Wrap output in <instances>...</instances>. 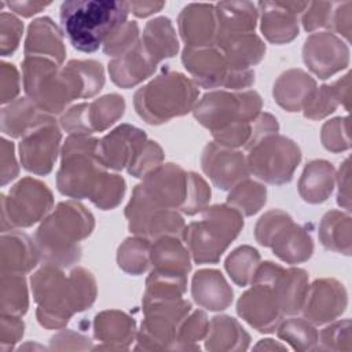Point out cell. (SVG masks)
<instances>
[{
    "label": "cell",
    "mask_w": 352,
    "mask_h": 352,
    "mask_svg": "<svg viewBox=\"0 0 352 352\" xmlns=\"http://www.w3.org/2000/svg\"><path fill=\"white\" fill-rule=\"evenodd\" d=\"M32 289L38 304V322L47 327L63 326L74 312L91 307L96 296L91 272L76 268L66 276L60 267L52 264L43 265L32 276Z\"/></svg>",
    "instance_id": "6da1fadb"
},
{
    "label": "cell",
    "mask_w": 352,
    "mask_h": 352,
    "mask_svg": "<svg viewBox=\"0 0 352 352\" xmlns=\"http://www.w3.org/2000/svg\"><path fill=\"white\" fill-rule=\"evenodd\" d=\"M60 23L70 44L81 52H95L126 22V1L70 0L60 6Z\"/></svg>",
    "instance_id": "7a4b0ae2"
},
{
    "label": "cell",
    "mask_w": 352,
    "mask_h": 352,
    "mask_svg": "<svg viewBox=\"0 0 352 352\" xmlns=\"http://www.w3.org/2000/svg\"><path fill=\"white\" fill-rule=\"evenodd\" d=\"M94 230L92 214L80 204L60 202L36 232V246L45 264L70 267L81 257L78 241Z\"/></svg>",
    "instance_id": "3957f363"
},
{
    "label": "cell",
    "mask_w": 352,
    "mask_h": 352,
    "mask_svg": "<svg viewBox=\"0 0 352 352\" xmlns=\"http://www.w3.org/2000/svg\"><path fill=\"white\" fill-rule=\"evenodd\" d=\"M198 89L186 76L166 70L135 94L138 114L148 124H162L188 113Z\"/></svg>",
    "instance_id": "277c9868"
},
{
    "label": "cell",
    "mask_w": 352,
    "mask_h": 352,
    "mask_svg": "<svg viewBox=\"0 0 352 352\" xmlns=\"http://www.w3.org/2000/svg\"><path fill=\"white\" fill-rule=\"evenodd\" d=\"M98 139L88 135H70L62 148L58 172V190L72 198H92L106 170L98 157Z\"/></svg>",
    "instance_id": "5b68a950"
},
{
    "label": "cell",
    "mask_w": 352,
    "mask_h": 352,
    "mask_svg": "<svg viewBox=\"0 0 352 352\" xmlns=\"http://www.w3.org/2000/svg\"><path fill=\"white\" fill-rule=\"evenodd\" d=\"M243 227L242 213L232 206L206 208L201 221L184 228L183 239L195 263H217Z\"/></svg>",
    "instance_id": "8992f818"
},
{
    "label": "cell",
    "mask_w": 352,
    "mask_h": 352,
    "mask_svg": "<svg viewBox=\"0 0 352 352\" xmlns=\"http://www.w3.org/2000/svg\"><path fill=\"white\" fill-rule=\"evenodd\" d=\"M43 56H26L23 60V84L30 100L43 111L60 113L74 99L63 70Z\"/></svg>",
    "instance_id": "52a82bcc"
},
{
    "label": "cell",
    "mask_w": 352,
    "mask_h": 352,
    "mask_svg": "<svg viewBox=\"0 0 352 352\" xmlns=\"http://www.w3.org/2000/svg\"><path fill=\"white\" fill-rule=\"evenodd\" d=\"M261 109V98L254 91L231 94L214 91L206 94L195 106V118L212 133L236 122L254 120Z\"/></svg>",
    "instance_id": "ba28073f"
},
{
    "label": "cell",
    "mask_w": 352,
    "mask_h": 352,
    "mask_svg": "<svg viewBox=\"0 0 352 352\" xmlns=\"http://www.w3.org/2000/svg\"><path fill=\"white\" fill-rule=\"evenodd\" d=\"M301 160L298 146L279 135L263 138L249 148L248 168L258 179L271 184H283L292 180Z\"/></svg>",
    "instance_id": "9c48e42d"
},
{
    "label": "cell",
    "mask_w": 352,
    "mask_h": 352,
    "mask_svg": "<svg viewBox=\"0 0 352 352\" xmlns=\"http://www.w3.org/2000/svg\"><path fill=\"white\" fill-rule=\"evenodd\" d=\"M52 208V194L48 187L36 179H22L8 197L1 195V228L30 227L41 220Z\"/></svg>",
    "instance_id": "30bf717a"
},
{
    "label": "cell",
    "mask_w": 352,
    "mask_h": 352,
    "mask_svg": "<svg viewBox=\"0 0 352 352\" xmlns=\"http://www.w3.org/2000/svg\"><path fill=\"white\" fill-rule=\"evenodd\" d=\"M184 67L194 81L204 88L226 87L232 89L253 84V70H231L226 58L216 47L187 48L183 51Z\"/></svg>",
    "instance_id": "8fae6325"
},
{
    "label": "cell",
    "mask_w": 352,
    "mask_h": 352,
    "mask_svg": "<svg viewBox=\"0 0 352 352\" xmlns=\"http://www.w3.org/2000/svg\"><path fill=\"white\" fill-rule=\"evenodd\" d=\"M131 232L146 238L158 239L161 236H183L184 221L172 209L155 205L142 190L140 184L133 190L132 198L125 209Z\"/></svg>",
    "instance_id": "7c38bea8"
},
{
    "label": "cell",
    "mask_w": 352,
    "mask_h": 352,
    "mask_svg": "<svg viewBox=\"0 0 352 352\" xmlns=\"http://www.w3.org/2000/svg\"><path fill=\"white\" fill-rule=\"evenodd\" d=\"M253 287L238 301V314L258 331H272L280 320V304L271 283L267 261L258 264L253 279Z\"/></svg>",
    "instance_id": "4fadbf2b"
},
{
    "label": "cell",
    "mask_w": 352,
    "mask_h": 352,
    "mask_svg": "<svg viewBox=\"0 0 352 352\" xmlns=\"http://www.w3.org/2000/svg\"><path fill=\"white\" fill-rule=\"evenodd\" d=\"M125 100L117 94L106 95L92 103L73 106L60 118L62 126L72 135H88L104 131L122 117Z\"/></svg>",
    "instance_id": "5bb4252c"
},
{
    "label": "cell",
    "mask_w": 352,
    "mask_h": 352,
    "mask_svg": "<svg viewBox=\"0 0 352 352\" xmlns=\"http://www.w3.org/2000/svg\"><path fill=\"white\" fill-rule=\"evenodd\" d=\"M305 65L319 78H327L349 63L348 45L331 32L312 33L304 44Z\"/></svg>",
    "instance_id": "9a60e30c"
},
{
    "label": "cell",
    "mask_w": 352,
    "mask_h": 352,
    "mask_svg": "<svg viewBox=\"0 0 352 352\" xmlns=\"http://www.w3.org/2000/svg\"><path fill=\"white\" fill-rule=\"evenodd\" d=\"M140 187L155 205L182 209L187 197L188 173L176 164H165L146 175Z\"/></svg>",
    "instance_id": "2e32d148"
},
{
    "label": "cell",
    "mask_w": 352,
    "mask_h": 352,
    "mask_svg": "<svg viewBox=\"0 0 352 352\" xmlns=\"http://www.w3.org/2000/svg\"><path fill=\"white\" fill-rule=\"evenodd\" d=\"M309 1H260L261 32L274 44H285L298 36V15Z\"/></svg>",
    "instance_id": "e0dca14e"
},
{
    "label": "cell",
    "mask_w": 352,
    "mask_h": 352,
    "mask_svg": "<svg viewBox=\"0 0 352 352\" xmlns=\"http://www.w3.org/2000/svg\"><path fill=\"white\" fill-rule=\"evenodd\" d=\"M60 132L55 121L28 133L19 144V155L26 170L36 175L51 172L58 155Z\"/></svg>",
    "instance_id": "ac0fdd59"
},
{
    "label": "cell",
    "mask_w": 352,
    "mask_h": 352,
    "mask_svg": "<svg viewBox=\"0 0 352 352\" xmlns=\"http://www.w3.org/2000/svg\"><path fill=\"white\" fill-rule=\"evenodd\" d=\"M202 168L212 183L221 190H230L249 175L248 162L242 153L216 142L205 147Z\"/></svg>",
    "instance_id": "d6986e66"
},
{
    "label": "cell",
    "mask_w": 352,
    "mask_h": 352,
    "mask_svg": "<svg viewBox=\"0 0 352 352\" xmlns=\"http://www.w3.org/2000/svg\"><path fill=\"white\" fill-rule=\"evenodd\" d=\"M146 142L142 129L124 124L98 142V157L104 168L122 169L132 164Z\"/></svg>",
    "instance_id": "ffe728a7"
},
{
    "label": "cell",
    "mask_w": 352,
    "mask_h": 352,
    "mask_svg": "<svg viewBox=\"0 0 352 352\" xmlns=\"http://www.w3.org/2000/svg\"><path fill=\"white\" fill-rule=\"evenodd\" d=\"M345 307L346 292L344 286L334 279H319L307 290L302 311L307 320L322 324L340 316Z\"/></svg>",
    "instance_id": "44dd1931"
},
{
    "label": "cell",
    "mask_w": 352,
    "mask_h": 352,
    "mask_svg": "<svg viewBox=\"0 0 352 352\" xmlns=\"http://www.w3.org/2000/svg\"><path fill=\"white\" fill-rule=\"evenodd\" d=\"M177 25L187 48L214 47L217 36L214 4H187L179 14Z\"/></svg>",
    "instance_id": "7402d4cb"
},
{
    "label": "cell",
    "mask_w": 352,
    "mask_h": 352,
    "mask_svg": "<svg viewBox=\"0 0 352 352\" xmlns=\"http://www.w3.org/2000/svg\"><path fill=\"white\" fill-rule=\"evenodd\" d=\"M157 65L158 60L154 59L142 41H138L128 52L109 63V72L114 84L121 88H131L150 77Z\"/></svg>",
    "instance_id": "603a6c76"
},
{
    "label": "cell",
    "mask_w": 352,
    "mask_h": 352,
    "mask_svg": "<svg viewBox=\"0 0 352 352\" xmlns=\"http://www.w3.org/2000/svg\"><path fill=\"white\" fill-rule=\"evenodd\" d=\"M25 54L26 56L48 58L58 65L63 62L66 55L63 36L51 18L43 16L29 25L25 40Z\"/></svg>",
    "instance_id": "cb8c5ba5"
},
{
    "label": "cell",
    "mask_w": 352,
    "mask_h": 352,
    "mask_svg": "<svg viewBox=\"0 0 352 352\" xmlns=\"http://www.w3.org/2000/svg\"><path fill=\"white\" fill-rule=\"evenodd\" d=\"M214 10L217 21L216 41L228 36L254 32L258 16L256 4L250 1H220L214 4Z\"/></svg>",
    "instance_id": "d4e9b609"
},
{
    "label": "cell",
    "mask_w": 352,
    "mask_h": 352,
    "mask_svg": "<svg viewBox=\"0 0 352 352\" xmlns=\"http://www.w3.org/2000/svg\"><path fill=\"white\" fill-rule=\"evenodd\" d=\"M54 121L51 116L41 111L40 107L26 98L11 102L1 111V129L12 138L26 136L32 131Z\"/></svg>",
    "instance_id": "484cf974"
},
{
    "label": "cell",
    "mask_w": 352,
    "mask_h": 352,
    "mask_svg": "<svg viewBox=\"0 0 352 352\" xmlns=\"http://www.w3.org/2000/svg\"><path fill=\"white\" fill-rule=\"evenodd\" d=\"M36 243L26 234L18 231L1 235V274H25L38 261Z\"/></svg>",
    "instance_id": "4316f807"
},
{
    "label": "cell",
    "mask_w": 352,
    "mask_h": 352,
    "mask_svg": "<svg viewBox=\"0 0 352 352\" xmlns=\"http://www.w3.org/2000/svg\"><path fill=\"white\" fill-rule=\"evenodd\" d=\"M214 47L223 54L231 70H249L258 63L265 52V45L254 33L236 34L220 38Z\"/></svg>",
    "instance_id": "83f0119b"
},
{
    "label": "cell",
    "mask_w": 352,
    "mask_h": 352,
    "mask_svg": "<svg viewBox=\"0 0 352 352\" xmlns=\"http://www.w3.org/2000/svg\"><path fill=\"white\" fill-rule=\"evenodd\" d=\"M195 302L210 311L226 309L232 301V290L223 274L216 270H201L192 278Z\"/></svg>",
    "instance_id": "f1b7e54d"
},
{
    "label": "cell",
    "mask_w": 352,
    "mask_h": 352,
    "mask_svg": "<svg viewBox=\"0 0 352 352\" xmlns=\"http://www.w3.org/2000/svg\"><path fill=\"white\" fill-rule=\"evenodd\" d=\"M270 246L274 253L289 264H297L308 260L314 252V242L309 232L293 223L287 221L272 238Z\"/></svg>",
    "instance_id": "f546056e"
},
{
    "label": "cell",
    "mask_w": 352,
    "mask_h": 352,
    "mask_svg": "<svg viewBox=\"0 0 352 352\" xmlns=\"http://www.w3.org/2000/svg\"><path fill=\"white\" fill-rule=\"evenodd\" d=\"M316 88L315 80L300 69L283 73L274 85V96L279 106L287 111H298Z\"/></svg>",
    "instance_id": "4dcf8cb0"
},
{
    "label": "cell",
    "mask_w": 352,
    "mask_h": 352,
    "mask_svg": "<svg viewBox=\"0 0 352 352\" xmlns=\"http://www.w3.org/2000/svg\"><path fill=\"white\" fill-rule=\"evenodd\" d=\"M334 176V168L330 162L323 160L311 161L298 182L300 195L311 204L324 202L333 191Z\"/></svg>",
    "instance_id": "1f68e13d"
},
{
    "label": "cell",
    "mask_w": 352,
    "mask_h": 352,
    "mask_svg": "<svg viewBox=\"0 0 352 352\" xmlns=\"http://www.w3.org/2000/svg\"><path fill=\"white\" fill-rule=\"evenodd\" d=\"M150 261L154 270L186 276L191 268L188 252L177 236H161L150 249Z\"/></svg>",
    "instance_id": "d6a6232c"
},
{
    "label": "cell",
    "mask_w": 352,
    "mask_h": 352,
    "mask_svg": "<svg viewBox=\"0 0 352 352\" xmlns=\"http://www.w3.org/2000/svg\"><path fill=\"white\" fill-rule=\"evenodd\" d=\"M63 70L67 84L76 98H91L104 84L103 67L95 60H70Z\"/></svg>",
    "instance_id": "836d02e7"
},
{
    "label": "cell",
    "mask_w": 352,
    "mask_h": 352,
    "mask_svg": "<svg viewBox=\"0 0 352 352\" xmlns=\"http://www.w3.org/2000/svg\"><path fill=\"white\" fill-rule=\"evenodd\" d=\"M140 41L158 62L165 58H172L179 50L176 32L172 22L165 16H158L148 21Z\"/></svg>",
    "instance_id": "e575fe53"
},
{
    "label": "cell",
    "mask_w": 352,
    "mask_h": 352,
    "mask_svg": "<svg viewBox=\"0 0 352 352\" xmlns=\"http://www.w3.org/2000/svg\"><path fill=\"white\" fill-rule=\"evenodd\" d=\"M319 239L329 250L351 254V217L337 210L326 213L319 227Z\"/></svg>",
    "instance_id": "d590c367"
},
{
    "label": "cell",
    "mask_w": 352,
    "mask_h": 352,
    "mask_svg": "<svg viewBox=\"0 0 352 352\" xmlns=\"http://www.w3.org/2000/svg\"><path fill=\"white\" fill-rule=\"evenodd\" d=\"M265 197L267 190L264 186L243 179L236 186H234L232 191L227 198V202L230 206L235 208L241 213L252 216L257 213L265 204Z\"/></svg>",
    "instance_id": "8d00e7d4"
},
{
    "label": "cell",
    "mask_w": 352,
    "mask_h": 352,
    "mask_svg": "<svg viewBox=\"0 0 352 352\" xmlns=\"http://www.w3.org/2000/svg\"><path fill=\"white\" fill-rule=\"evenodd\" d=\"M28 309V290L22 274H1L3 315H23Z\"/></svg>",
    "instance_id": "74e56055"
},
{
    "label": "cell",
    "mask_w": 352,
    "mask_h": 352,
    "mask_svg": "<svg viewBox=\"0 0 352 352\" xmlns=\"http://www.w3.org/2000/svg\"><path fill=\"white\" fill-rule=\"evenodd\" d=\"M150 242L146 238H128L118 249V265L132 275L144 272L150 264Z\"/></svg>",
    "instance_id": "f35d334b"
},
{
    "label": "cell",
    "mask_w": 352,
    "mask_h": 352,
    "mask_svg": "<svg viewBox=\"0 0 352 352\" xmlns=\"http://www.w3.org/2000/svg\"><path fill=\"white\" fill-rule=\"evenodd\" d=\"M258 261L260 256L256 249L250 246H241L228 256L226 268L236 285L246 286L253 279Z\"/></svg>",
    "instance_id": "ab89813d"
},
{
    "label": "cell",
    "mask_w": 352,
    "mask_h": 352,
    "mask_svg": "<svg viewBox=\"0 0 352 352\" xmlns=\"http://www.w3.org/2000/svg\"><path fill=\"white\" fill-rule=\"evenodd\" d=\"M133 331V320L118 311H106L96 316L95 333L103 340H128Z\"/></svg>",
    "instance_id": "60d3db41"
},
{
    "label": "cell",
    "mask_w": 352,
    "mask_h": 352,
    "mask_svg": "<svg viewBox=\"0 0 352 352\" xmlns=\"http://www.w3.org/2000/svg\"><path fill=\"white\" fill-rule=\"evenodd\" d=\"M340 99L334 85H323L314 89L304 104V116L311 120H320L336 110Z\"/></svg>",
    "instance_id": "b9f144b4"
},
{
    "label": "cell",
    "mask_w": 352,
    "mask_h": 352,
    "mask_svg": "<svg viewBox=\"0 0 352 352\" xmlns=\"http://www.w3.org/2000/svg\"><path fill=\"white\" fill-rule=\"evenodd\" d=\"M139 37V26L135 21H126L116 29L103 43V52L109 56H121L128 52Z\"/></svg>",
    "instance_id": "7bdbcfd3"
},
{
    "label": "cell",
    "mask_w": 352,
    "mask_h": 352,
    "mask_svg": "<svg viewBox=\"0 0 352 352\" xmlns=\"http://www.w3.org/2000/svg\"><path fill=\"white\" fill-rule=\"evenodd\" d=\"M125 192V182L118 175L106 173L95 191L91 201L100 209L107 210L116 208Z\"/></svg>",
    "instance_id": "ee69618b"
},
{
    "label": "cell",
    "mask_w": 352,
    "mask_h": 352,
    "mask_svg": "<svg viewBox=\"0 0 352 352\" xmlns=\"http://www.w3.org/2000/svg\"><path fill=\"white\" fill-rule=\"evenodd\" d=\"M209 198H210V188L208 187L205 180L199 175L190 172L187 197L182 206V212L186 214H195L205 209Z\"/></svg>",
    "instance_id": "f6af8a7d"
},
{
    "label": "cell",
    "mask_w": 352,
    "mask_h": 352,
    "mask_svg": "<svg viewBox=\"0 0 352 352\" xmlns=\"http://www.w3.org/2000/svg\"><path fill=\"white\" fill-rule=\"evenodd\" d=\"M162 158V148L155 142L147 140L132 164L128 166V172L135 177H143L158 168Z\"/></svg>",
    "instance_id": "bcb514c9"
},
{
    "label": "cell",
    "mask_w": 352,
    "mask_h": 352,
    "mask_svg": "<svg viewBox=\"0 0 352 352\" xmlns=\"http://www.w3.org/2000/svg\"><path fill=\"white\" fill-rule=\"evenodd\" d=\"M322 143L327 150L334 153L349 148L348 117L327 121L322 128Z\"/></svg>",
    "instance_id": "7dc6e473"
},
{
    "label": "cell",
    "mask_w": 352,
    "mask_h": 352,
    "mask_svg": "<svg viewBox=\"0 0 352 352\" xmlns=\"http://www.w3.org/2000/svg\"><path fill=\"white\" fill-rule=\"evenodd\" d=\"M336 1H311L302 12V26L307 32L320 28H330Z\"/></svg>",
    "instance_id": "c3c4849f"
},
{
    "label": "cell",
    "mask_w": 352,
    "mask_h": 352,
    "mask_svg": "<svg viewBox=\"0 0 352 352\" xmlns=\"http://www.w3.org/2000/svg\"><path fill=\"white\" fill-rule=\"evenodd\" d=\"M292 217L283 210H270L258 220L256 226V239L263 246H270L274 235L287 223Z\"/></svg>",
    "instance_id": "681fc988"
},
{
    "label": "cell",
    "mask_w": 352,
    "mask_h": 352,
    "mask_svg": "<svg viewBox=\"0 0 352 352\" xmlns=\"http://www.w3.org/2000/svg\"><path fill=\"white\" fill-rule=\"evenodd\" d=\"M23 32V23L10 12L0 15V36H1V55L12 54L19 44Z\"/></svg>",
    "instance_id": "f907efd6"
},
{
    "label": "cell",
    "mask_w": 352,
    "mask_h": 352,
    "mask_svg": "<svg viewBox=\"0 0 352 352\" xmlns=\"http://www.w3.org/2000/svg\"><path fill=\"white\" fill-rule=\"evenodd\" d=\"M278 333L286 341H316L315 329L302 319L286 320Z\"/></svg>",
    "instance_id": "816d5d0a"
},
{
    "label": "cell",
    "mask_w": 352,
    "mask_h": 352,
    "mask_svg": "<svg viewBox=\"0 0 352 352\" xmlns=\"http://www.w3.org/2000/svg\"><path fill=\"white\" fill-rule=\"evenodd\" d=\"M351 11H352V1H336L331 21H330V30L342 34L346 40L351 36Z\"/></svg>",
    "instance_id": "f5cc1de1"
},
{
    "label": "cell",
    "mask_w": 352,
    "mask_h": 352,
    "mask_svg": "<svg viewBox=\"0 0 352 352\" xmlns=\"http://www.w3.org/2000/svg\"><path fill=\"white\" fill-rule=\"evenodd\" d=\"M1 103L12 102L19 92V76L14 65L1 63Z\"/></svg>",
    "instance_id": "db71d44e"
},
{
    "label": "cell",
    "mask_w": 352,
    "mask_h": 352,
    "mask_svg": "<svg viewBox=\"0 0 352 352\" xmlns=\"http://www.w3.org/2000/svg\"><path fill=\"white\" fill-rule=\"evenodd\" d=\"M18 175V165L14 155V144L1 139V184H7Z\"/></svg>",
    "instance_id": "11a10c76"
},
{
    "label": "cell",
    "mask_w": 352,
    "mask_h": 352,
    "mask_svg": "<svg viewBox=\"0 0 352 352\" xmlns=\"http://www.w3.org/2000/svg\"><path fill=\"white\" fill-rule=\"evenodd\" d=\"M338 205L351 210V194H349V158L344 161L338 172Z\"/></svg>",
    "instance_id": "9f6ffc18"
},
{
    "label": "cell",
    "mask_w": 352,
    "mask_h": 352,
    "mask_svg": "<svg viewBox=\"0 0 352 352\" xmlns=\"http://www.w3.org/2000/svg\"><path fill=\"white\" fill-rule=\"evenodd\" d=\"M51 1H33V0H25V1H8L7 6L11 11L16 12L22 16H32L34 14H38L45 7H48Z\"/></svg>",
    "instance_id": "6f0895ef"
},
{
    "label": "cell",
    "mask_w": 352,
    "mask_h": 352,
    "mask_svg": "<svg viewBox=\"0 0 352 352\" xmlns=\"http://www.w3.org/2000/svg\"><path fill=\"white\" fill-rule=\"evenodd\" d=\"M129 12L139 18H146L154 12H158L165 3L164 1H126Z\"/></svg>",
    "instance_id": "680465c9"
}]
</instances>
